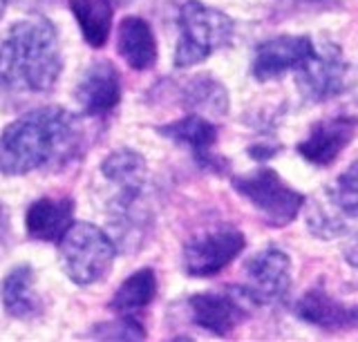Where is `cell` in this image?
Wrapping results in <instances>:
<instances>
[{"mask_svg":"<svg viewBox=\"0 0 358 342\" xmlns=\"http://www.w3.org/2000/svg\"><path fill=\"white\" fill-rule=\"evenodd\" d=\"M81 148V126L63 107H43L9 124L0 135V172L27 174L63 165Z\"/></svg>","mask_w":358,"mask_h":342,"instance_id":"1","label":"cell"},{"mask_svg":"<svg viewBox=\"0 0 358 342\" xmlns=\"http://www.w3.org/2000/svg\"><path fill=\"white\" fill-rule=\"evenodd\" d=\"M63 68L59 36L50 20H20L0 38V98L50 92Z\"/></svg>","mask_w":358,"mask_h":342,"instance_id":"2","label":"cell"},{"mask_svg":"<svg viewBox=\"0 0 358 342\" xmlns=\"http://www.w3.org/2000/svg\"><path fill=\"white\" fill-rule=\"evenodd\" d=\"M233 20L215 7L188 0L179 12V43L175 52L177 68H190L233 40Z\"/></svg>","mask_w":358,"mask_h":342,"instance_id":"3","label":"cell"},{"mask_svg":"<svg viewBox=\"0 0 358 342\" xmlns=\"http://www.w3.org/2000/svg\"><path fill=\"white\" fill-rule=\"evenodd\" d=\"M115 244L92 224H72L61 237V262L67 278L87 286L106 278L115 262Z\"/></svg>","mask_w":358,"mask_h":342,"instance_id":"4","label":"cell"},{"mask_svg":"<svg viewBox=\"0 0 358 342\" xmlns=\"http://www.w3.org/2000/svg\"><path fill=\"white\" fill-rule=\"evenodd\" d=\"M233 188L249 200L266 224L287 226L305 208V195H300L271 168H257L233 179Z\"/></svg>","mask_w":358,"mask_h":342,"instance_id":"5","label":"cell"},{"mask_svg":"<svg viewBox=\"0 0 358 342\" xmlns=\"http://www.w3.org/2000/svg\"><path fill=\"white\" fill-rule=\"evenodd\" d=\"M244 295L253 304H275L291 286V258L285 251L268 246L246 262Z\"/></svg>","mask_w":358,"mask_h":342,"instance_id":"6","label":"cell"},{"mask_svg":"<svg viewBox=\"0 0 358 342\" xmlns=\"http://www.w3.org/2000/svg\"><path fill=\"white\" fill-rule=\"evenodd\" d=\"M244 235L235 228H220L190 239L184 246V271L195 278H210L244 251Z\"/></svg>","mask_w":358,"mask_h":342,"instance_id":"7","label":"cell"},{"mask_svg":"<svg viewBox=\"0 0 358 342\" xmlns=\"http://www.w3.org/2000/svg\"><path fill=\"white\" fill-rule=\"evenodd\" d=\"M345 61L336 45H324L322 50H313L311 57L296 70V81L302 96L309 101H327L341 94L345 83Z\"/></svg>","mask_w":358,"mask_h":342,"instance_id":"8","label":"cell"},{"mask_svg":"<svg viewBox=\"0 0 358 342\" xmlns=\"http://www.w3.org/2000/svg\"><path fill=\"white\" fill-rule=\"evenodd\" d=\"M358 119L352 114L331 117L311 128L309 137L298 143L300 157L318 168H327L341 157L343 150L350 146L356 137Z\"/></svg>","mask_w":358,"mask_h":342,"instance_id":"9","label":"cell"},{"mask_svg":"<svg viewBox=\"0 0 358 342\" xmlns=\"http://www.w3.org/2000/svg\"><path fill=\"white\" fill-rule=\"evenodd\" d=\"M313 43L309 36H275L260 43L253 59V76L257 81L280 79L287 72H296L313 54Z\"/></svg>","mask_w":358,"mask_h":342,"instance_id":"10","label":"cell"},{"mask_svg":"<svg viewBox=\"0 0 358 342\" xmlns=\"http://www.w3.org/2000/svg\"><path fill=\"white\" fill-rule=\"evenodd\" d=\"M294 313L302 322L324 331H347L358 327V304L336 300L320 286H313L305 295H300Z\"/></svg>","mask_w":358,"mask_h":342,"instance_id":"11","label":"cell"},{"mask_svg":"<svg viewBox=\"0 0 358 342\" xmlns=\"http://www.w3.org/2000/svg\"><path fill=\"white\" fill-rule=\"evenodd\" d=\"M242 293H199L188 300L193 322L217 336H227L246 318Z\"/></svg>","mask_w":358,"mask_h":342,"instance_id":"12","label":"cell"},{"mask_svg":"<svg viewBox=\"0 0 358 342\" xmlns=\"http://www.w3.org/2000/svg\"><path fill=\"white\" fill-rule=\"evenodd\" d=\"M76 101L85 114H108L121 101L119 72L108 61L92 63L76 87Z\"/></svg>","mask_w":358,"mask_h":342,"instance_id":"13","label":"cell"},{"mask_svg":"<svg viewBox=\"0 0 358 342\" xmlns=\"http://www.w3.org/2000/svg\"><path fill=\"white\" fill-rule=\"evenodd\" d=\"M162 130V135L171 137L179 146H186L193 152V157L206 165V168H217L220 159L213 154V148L217 143V128L210 124L208 119L199 114H188L179 121H173Z\"/></svg>","mask_w":358,"mask_h":342,"instance_id":"14","label":"cell"},{"mask_svg":"<svg viewBox=\"0 0 358 342\" xmlns=\"http://www.w3.org/2000/svg\"><path fill=\"white\" fill-rule=\"evenodd\" d=\"M74 204L70 197H43L27 211L25 228L29 237L41 241H56L72 226Z\"/></svg>","mask_w":358,"mask_h":342,"instance_id":"15","label":"cell"},{"mask_svg":"<svg viewBox=\"0 0 358 342\" xmlns=\"http://www.w3.org/2000/svg\"><path fill=\"white\" fill-rule=\"evenodd\" d=\"M117 47L132 70H148L157 61V43L150 25L139 16H126L119 25Z\"/></svg>","mask_w":358,"mask_h":342,"instance_id":"16","label":"cell"},{"mask_svg":"<svg viewBox=\"0 0 358 342\" xmlns=\"http://www.w3.org/2000/svg\"><path fill=\"white\" fill-rule=\"evenodd\" d=\"M0 295H3V304L7 308V313H11L14 318L27 320L41 313L36 275H34V269L27 267V264H20V267L7 273Z\"/></svg>","mask_w":358,"mask_h":342,"instance_id":"17","label":"cell"},{"mask_svg":"<svg viewBox=\"0 0 358 342\" xmlns=\"http://www.w3.org/2000/svg\"><path fill=\"white\" fill-rule=\"evenodd\" d=\"M72 14L92 47H103L112 29L115 7L110 0H70Z\"/></svg>","mask_w":358,"mask_h":342,"instance_id":"18","label":"cell"},{"mask_svg":"<svg viewBox=\"0 0 358 342\" xmlns=\"http://www.w3.org/2000/svg\"><path fill=\"white\" fill-rule=\"evenodd\" d=\"M103 177L115 184L119 193H141L145 184V161L134 150H117L101 165Z\"/></svg>","mask_w":358,"mask_h":342,"instance_id":"19","label":"cell"},{"mask_svg":"<svg viewBox=\"0 0 358 342\" xmlns=\"http://www.w3.org/2000/svg\"><path fill=\"white\" fill-rule=\"evenodd\" d=\"M157 291V278L152 269H141L137 273H132L130 278L123 282L115 297H112V311H117L121 315H128L134 311H141L145 308L155 297Z\"/></svg>","mask_w":358,"mask_h":342,"instance_id":"20","label":"cell"},{"mask_svg":"<svg viewBox=\"0 0 358 342\" xmlns=\"http://www.w3.org/2000/svg\"><path fill=\"white\" fill-rule=\"evenodd\" d=\"M324 200H327L347 222L358 217V161H354L343 174H338V179L334 181L331 188L324 191Z\"/></svg>","mask_w":358,"mask_h":342,"instance_id":"21","label":"cell"},{"mask_svg":"<svg viewBox=\"0 0 358 342\" xmlns=\"http://www.w3.org/2000/svg\"><path fill=\"white\" fill-rule=\"evenodd\" d=\"M186 105L193 110H208L213 114H227L229 96L227 90L210 76H199L186 87Z\"/></svg>","mask_w":358,"mask_h":342,"instance_id":"22","label":"cell"},{"mask_svg":"<svg viewBox=\"0 0 358 342\" xmlns=\"http://www.w3.org/2000/svg\"><path fill=\"white\" fill-rule=\"evenodd\" d=\"M87 338H94V340H130L132 342V340H143L145 334L134 320L123 318V320H119V322L96 325Z\"/></svg>","mask_w":358,"mask_h":342,"instance_id":"23","label":"cell"},{"mask_svg":"<svg viewBox=\"0 0 358 342\" xmlns=\"http://www.w3.org/2000/svg\"><path fill=\"white\" fill-rule=\"evenodd\" d=\"M345 260L352 264L354 269H358V233L352 237V241L345 248Z\"/></svg>","mask_w":358,"mask_h":342,"instance_id":"24","label":"cell"},{"mask_svg":"<svg viewBox=\"0 0 358 342\" xmlns=\"http://www.w3.org/2000/svg\"><path fill=\"white\" fill-rule=\"evenodd\" d=\"M278 3H285V5H322L327 0H278Z\"/></svg>","mask_w":358,"mask_h":342,"instance_id":"25","label":"cell"},{"mask_svg":"<svg viewBox=\"0 0 358 342\" xmlns=\"http://www.w3.org/2000/svg\"><path fill=\"white\" fill-rule=\"evenodd\" d=\"M16 3H20L22 7H27V5H52V3H56V0H16Z\"/></svg>","mask_w":358,"mask_h":342,"instance_id":"26","label":"cell"},{"mask_svg":"<svg viewBox=\"0 0 358 342\" xmlns=\"http://www.w3.org/2000/svg\"><path fill=\"white\" fill-rule=\"evenodd\" d=\"M5 7H7V0H0V18L5 14Z\"/></svg>","mask_w":358,"mask_h":342,"instance_id":"27","label":"cell"}]
</instances>
